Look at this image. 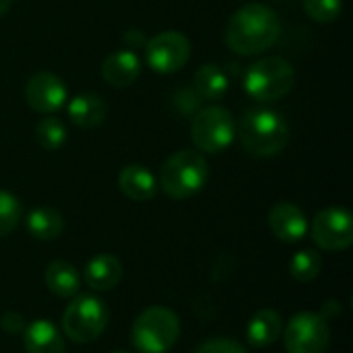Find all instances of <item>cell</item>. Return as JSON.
I'll return each mask as SVG.
<instances>
[{"label":"cell","instance_id":"obj_1","mask_svg":"<svg viewBox=\"0 0 353 353\" xmlns=\"http://www.w3.org/2000/svg\"><path fill=\"white\" fill-rule=\"evenodd\" d=\"M281 35L279 14L263 4L248 2L240 6L228 21L225 43L238 56H254L277 43Z\"/></svg>","mask_w":353,"mask_h":353},{"label":"cell","instance_id":"obj_2","mask_svg":"<svg viewBox=\"0 0 353 353\" xmlns=\"http://www.w3.org/2000/svg\"><path fill=\"white\" fill-rule=\"evenodd\" d=\"M242 147L254 157H273L290 141V126L275 110H248L236 124Z\"/></svg>","mask_w":353,"mask_h":353},{"label":"cell","instance_id":"obj_3","mask_svg":"<svg viewBox=\"0 0 353 353\" xmlns=\"http://www.w3.org/2000/svg\"><path fill=\"white\" fill-rule=\"evenodd\" d=\"M209 178V165L205 157L199 151L182 149L170 155L159 174V182L163 192L174 201H184L201 192V188L207 184Z\"/></svg>","mask_w":353,"mask_h":353},{"label":"cell","instance_id":"obj_4","mask_svg":"<svg viewBox=\"0 0 353 353\" xmlns=\"http://www.w3.org/2000/svg\"><path fill=\"white\" fill-rule=\"evenodd\" d=\"M296 85V70L281 56H267L254 62L244 77L246 93L256 101H277Z\"/></svg>","mask_w":353,"mask_h":353},{"label":"cell","instance_id":"obj_5","mask_svg":"<svg viewBox=\"0 0 353 353\" xmlns=\"http://www.w3.org/2000/svg\"><path fill=\"white\" fill-rule=\"evenodd\" d=\"M180 337L176 312L163 306L143 310L132 327V343L141 353H165Z\"/></svg>","mask_w":353,"mask_h":353},{"label":"cell","instance_id":"obj_6","mask_svg":"<svg viewBox=\"0 0 353 353\" xmlns=\"http://www.w3.org/2000/svg\"><path fill=\"white\" fill-rule=\"evenodd\" d=\"M190 137L199 151L221 153L236 139V118L223 105L203 108L192 118Z\"/></svg>","mask_w":353,"mask_h":353},{"label":"cell","instance_id":"obj_7","mask_svg":"<svg viewBox=\"0 0 353 353\" xmlns=\"http://www.w3.org/2000/svg\"><path fill=\"white\" fill-rule=\"evenodd\" d=\"M108 325V310L103 302L95 296L83 294L72 298L62 314L64 335L74 343L95 341Z\"/></svg>","mask_w":353,"mask_h":353},{"label":"cell","instance_id":"obj_8","mask_svg":"<svg viewBox=\"0 0 353 353\" xmlns=\"http://www.w3.org/2000/svg\"><path fill=\"white\" fill-rule=\"evenodd\" d=\"M190 39L180 31H161L145 43L147 64L161 74H170L186 66L190 60Z\"/></svg>","mask_w":353,"mask_h":353},{"label":"cell","instance_id":"obj_9","mask_svg":"<svg viewBox=\"0 0 353 353\" xmlns=\"http://www.w3.org/2000/svg\"><path fill=\"white\" fill-rule=\"evenodd\" d=\"M331 331L325 316L314 312L296 314L285 329L288 353H327Z\"/></svg>","mask_w":353,"mask_h":353},{"label":"cell","instance_id":"obj_10","mask_svg":"<svg viewBox=\"0 0 353 353\" xmlns=\"http://www.w3.org/2000/svg\"><path fill=\"white\" fill-rule=\"evenodd\" d=\"M312 240L329 252L345 250L353 242V221L350 211L329 207L312 221Z\"/></svg>","mask_w":353,"mask_h":353},{"label":"cell","instance_id":"obj_11","mask_svg":"<svg viewBox=\"0 0 353 353\" xmlns=\"http://www.w3.org/2000/svg\"><path fill=\"white\" fill-rule=\"evenodd\" d=\"M25 99L37 114H54L66 103L68 89L54 72H35L25 85Z\"/></svg>","mask_w":353,"mask_h":353},{"label":"cell","instance_id":"obj_12","mask_svg":"<svg viewBox=\"0 0 353 353\" xmlns=\"http://www.w3.org/2000/svg\"><path fill=\"white\" fill-rule=\"evenodd\" d=\"M269 230L281 242H300L308 232L304 211L294 203H277L269 211Z\"/></svg>","mask_w":353,"mask_h":353},{"label":"cell","instance_id":"obj_13","mask_svg":"<svg viewBox=\"0 0 353 353\" xmlns=\"http://www.w3.org/2000/svg\"><path fill=\"white\" fill-rule=\"evenodd\" d=\"M141 74V58L134 50L112 52L101 64V77L112 87H128Z\"/></svg>","mask_w":353,"mask_h":353},{"label":"cell","instance_id":"obj_14","mask_svg":"<svg viewBox=\"0 0 353 353\" xmlns=\"http://www.w3.org/2000/svg\"><path fill=\"white\" fill-rule=\"evenodd\" d=\"M118 186L122 194H126L130 201H137V203L151 201L157 192V180L153 172L141 163H130L122 168L118 174Z\"/></svg>","mask_w":353,"mask_h":353},{"label":"cell","instance_id":"obj_15","mask_svg":"<svg viewBox=\"0 0 353 353\" xmlns=\"http://www.w3.org/2000/svg\"><path fill=\"white\" fill-rule=\"evenodd\" d=\"M122 263L114 254H95L85 267V281L95 292L114 290L122 279Z\"/></svg>","mask_w":353,"mask_h":353},{"label":"cell","instance_id":"obj_16","mask_svg":"<svg viewBox=\"0 0 353 353\" xmlns=\"http://www.w3.org/2000/svg\"><path fill=\"white\" fill-rule=\"evenodd\" d=\"M23 345L27 353H66L60 331L46 319L35 321L25 329Z\"/></svg>","mask_w":353,"mask_h":353},{"label":"cell","instance_id":"obj_17","mask_svg":"<svg viewBox=\"0 0 353 353\" xmlns=\"http://www.w3.org/2000/svg\"><path fill=\"white\" fill-rule=\"evenodd\" d=\"M281 331H283L281 314L271 310V308H265V310H259L250 319L248 329H246V337H248L250 345L267 347V345H271V343H275L279 339Z\"/></svg>","mask_w":353,"mask_h":353},{"label":"cell","instance_id":"obj_18","mask_svg":"<svg viewBox=\"0 0 353 353\" xmlns=\"http://www.w3.org/2000/svg\"><path fill=\"white\" fill-rule=\"evenodd\" d=\"M105 101L97 93H79L68 103L70 120L81 128H95L105 118Z\"/></svg>","mask_w":353,"mask_h":353},{"label":"cell","instance_id":"obj_19","mask_svg":"<svg viewBox=\"0 0 353 353\" xmlns=\"http://www.w3.org/2000/svg\"><path fill=\"white\" fill-rule=\"evenodd\" d=\"M46 285L52 294H56L58 298H72L79 294L81 290V277L79 271L66 263V261H54L48 269H46Z\"/></svg>","mask_w":353,"mask_h":353},{"label":"cell","instance_id":"obj_20","mask_svg":"<svg viewBox=\"0 0 353 353\" xmlns=\"http://www.w3.org/2000/svg\"><path fill=\"white\" fill-rule=\"evenodd\" d=\"M230 79L219 64H205L194 74V91L201 99L217 101L228 93Z\"/></svg>","mask_w":353,"mask_h":353},{"label":"cell","instance_id":"obj_21","mask_svg":"<svg viewBox=\"0 0 353 353\" xmlns=\"http://www.w3.org/2000/svg\"><path fill=\"white\" fill-rule=\"evenodd\" d=\"M27 230L33 238L41 240V242H52L56 240L62 230H64V221L62 215L56 209L50 207H39L33 209L27 217Z\"/></svg>","mask_w":353,"mask_h":353},{"label":"cell","instance_id":"obj_22","mask_svg":"<svg viewBox=\"0 0 353 353\" xmlns=\"http://www.w3.org/2000/svg\"><path fill=\"white\" fill-rule=\"evenodd\" d=\"M321 269H323V259L316 250H310V248L296 252L290 263V273L300 283H308V281L316 279Z\"/></svg>","mask_w":353,"mask_h":353},{"label":"cell","instance_id":"obj_23","mask_svg":"<svg viewBox=\"0 0 353 353\" xmlns=\"http://www.w3.org/2000/svg\"><path fill=\"white\" fill-rule=\"evenodd\" d=\"M35 139L46 151H56L66 141V128L60 118L56 116H43L35 126Z\"/></svg>","mask_w":353,"mask_h":353},{"label":"cell","instance_id":"obj_24","mask_svg":"<svg viewBox=\"0 0 353 353\" xmlns=\"http://www.w3.org/2000/svg\"><path fill=\"white\" fill-rule=\"evenodd\" d=\"M23 217V205L19 199L6 190H0V238L17 230Z\"/></svg>","mask_w":353,"mask_h":353},{"label":"cell","instance_id":"obj_25","mask_svg":"<svg viewBox=\"0 0 353 353\" xmlns=\"http://www.w3.org/2000/svg\"><path fill=\"white\" fill-rule=\"evenodd\" d=\"M306 14L316 23H333L341 14V0H302Z\"/></svg>","mask_w":353,"mask_h":353},{"label":"cell","instance_id":"obj_26","mask_svg":"<svg viewBox=\"0 0 353 353\" xmlns=\"http://www.w3.org/2000/svg\"><path fill=\"white\" fill-rule=\"evenodd\" d=\"M192 353H248L238 341L228 337H215L205 343H201Z\"/></svg>","mask_w":353,"mask_h":353},{"label":"cell","instance_id":"obj_27","mask_svg":"<svg viewBox=\"0 0 353 353\" xmlns=\"http://www.w3.org/2000/svg\"><path fill=\"white\" fill-rule=\"evenodd\" d=\"M2 329L8 331V333H21V331L25 329V321H23V316L17 314V312H6V314L2 316Z\"/></svg>","mask_w":353,"mask_h":353},{"label":"cell","instance_id":"obj_28","mask_svg":"<svg viewBox=\"0 0 353 353\" xmlns=\"http://www.w3.org/2000/svg\"><path fill=\"white\" fill-rule=\"evenodd\" d=\"M10 4H12V0H0V17L10 8Z\"/></svg>","mask_w":353,"mask_h":353},{"label":"cell","instance_id":"obj_29","mask_svg":"<svg viewBox=\"0 0 353 353\" xmlns=\"http://www.w3.org/2000/svg\"><path fill=\"white\" fill-rule=\"evenodd\" d=\"M114 353H128V352H114Z\"/></svg>","mask_w":353,"mask_h":353}]
</instances>
